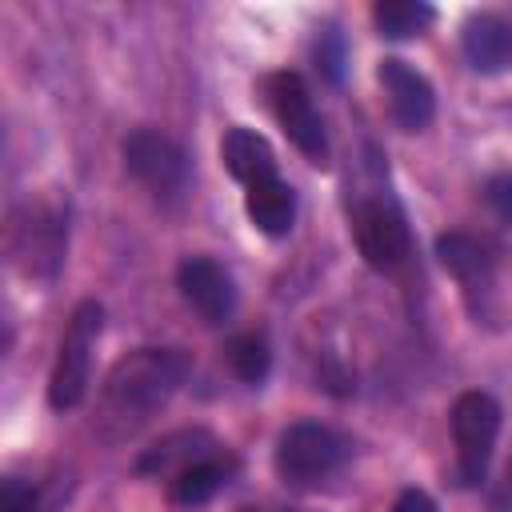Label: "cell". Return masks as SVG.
I'll return each mask as SVG.
<instances>
[{"instance_id": "1", "label": "cell", "mask_w": 512, "mask_h": 512, "mask_svg": "<svg viewBox=\"0 0 512 512\" xmlns=\"http://www.w3.org/2000/svg\"><path fill=\"white\" fill-rule=\"evenodd\" d=\"M188 372L192 360L184 348H136L120 356L100 388V412H96L100 432L108 440L132 436L180 392Z\"/></svg>"}, {"instance_id": "2", "label": "cell", "mask_w": 512, "mask_h": 512, "mask_svg": "<svg viewBox=\"0 0 512 512\" xmlns=\"http://www.w3.org/2000/svg\"><path fill=\"white\" fill-rule=\"evenodd\" d=\"M352 236H356V248L364 256V264L376 268V272H396L412 252L404 208L380 184L364 188L352 200Z\"/></svg>"}, {"instance_id": "3", "label": "cell", "mask_w": 512, "mask_h": 512, "mask_svg": "<svg viewBox=\"0 0 512 512\" xmlns=\"http://www.w3.org/2000/svg\"><path fill=\"white\" fill-rule=\"evenodd\" d=\"M104 328V308L96 300H80L64 324V336L56 344V360H52V376H48V404L56 412L76 408L88 392V376H92V348L100 340Z\"/></svg>"}, {"instance_id": "4", "label": "cell", "mask_w": 512, "mask_h": 512, "mask_svg": "<svg viewBox=\"0 0 512 512\" xmlns=\"http://www.w3.org/2000/svg\"><path fill=\"white\" fill-rule=\"evenodd\" d=\"M124 164L160 204L172 208V204L184 200V192H188V156L160 128H136L124 140Z\"/></svg>"}, {"instance_id": "5", "label": "cell", "mask_w": 512, "mask_h": 512, "mask_svg": "<svg viewBox=\"0 0 512 512\" xmlns=\"http://www.w3.org/2000/svg\"><path fill=\"white\" fill-rule=\"evenodd\" d=\"M452 436H456L460 480L472 484V488L484 484L488 464H492V448H496V436H500V404L480 388L460 392L456 404H452Z\"/></svg>"}, {"instance_id": "6", "label": "cell", "mask_w": 512, "mask_h": 512, "mask_svg": "<svg viewBox=\"0 0 512 512\" xmlns=\"http://www.w3.org/2000/svg\"><path fill=\"white\" fill-rule=\"evenodd\" d=\"M264 96H268V108H272L276 124L288 132V140L312 164H324L328 160V132H324V120L312 104V92H308L304 76L300 72H272L264 80Z\"/></svg>"}, {"instance_id": "7", "label": "cell", "mask_w": 512, "mask_h": 512, "mask_svg": "<svg viewBox=\"0 0 512 512\" xmlns=\"http://www.w3.org/2000/svg\"><path fill=\"white\" fill-rule=\"evenodd\" d=\"M344 452H348V444L332 428L300 420V424H288L276 440V472L284 484L304 488V484H316L328 472H336Z\"/></svg>"}, {"instance_id": "8", "label": "cell", "mask_w": 512, "mask_h": 512, "mask_svg": "<svg viewBox=\"0 0 512 512\" xmlns=\"http://www.w3.org/2000/svg\"><path fill=\"white\" fill-rule=\"evenodd\" d=\"M68 248V216L60 208H28L24 220L12 224V260L24 276L52 280Z\"/></svg>"}, {"instance_id": "9", "label": "cell", "mask_w": 512, "mask_h": 512, "mask_svg": "<svg viewBox=\"0 0 512 512\" xmlns=\"http://www.w3.org/2000/svg\"><path fill=\"white\" fill-rule=\"evenodd\" d=\"M176 284L184 304L204 320V324H224L236 312V284L224 264L212 256H184L176 268Z\"/></svg>"}, {"instance_id": "10", "label": "cell", "mask_w": 512, "mask_h": 512, "mask_svg": "<svg viewBox=\"0 0 512 512\" xmlns=\"http://www.w3.org/2000/svg\"><path fill=\"white\" fill-rule=\"evenodd\" d=\"M376 76H380V88H384V96H388L392 120H396L404 132H420V128L432 124V116H436V92H432V84H428L408 60L388 56V60H380Z\"/></svg>"}, {"instance_id": "11", "label": "cell", "mask_w": 512, "mask_h": 512, "mask_svg": "<svg viewBox=\"0 0 512 512\" xmlns=\"http://www.w3.org/2000/svg\"><path fill=\"white\" fill-rule=\"evenodd\" d=\"M436 256L460 280L472 312L480 316V296L492 292V256L484 252V244L476 236H468V232H444L436 240Z\"/></svg>"}, {"instance_id": "12", "label": "cell", "mask_w": 512, "mask_h": 512, "mask_svg": "<svg viewBox=\"0 0 512 512\" xmlns=\"http://www.w3.org/2000/svg\"><path fill=\"white\" fill-rule=\"evenodd\" d=\"M212 452H220V440L212 436V432H204V428H180V432H172V436H164V440H156L140 460H136V472H144V476H180L188 464H196V460H204V456H212Z\"/></svg>"}, {"instance_id": "13", "label": "cell", "mask_w": 512, "mask_h": 512, "mask_svg": "<svg viewBox=\"0 0 512 512\" xmlns=\"http://www.w3.org/2000/svg\"><path fill=\"white\" fill-rule=\"evenodd\" d=\"M464 56L476 72H500L512 64V24L496 12H476L464 20Z\"/></svg>"}, {"instance_id": "14", "label": "cell", "mask_w": 512, "mask_h": 512, "mask_svg": "<svg viewBox=\"0 0 512 512\" xmlns=\"http://www.w3.org/2000/svg\"><path fill=\"white\" fill-rule=\"evenodd\" d=\"M220 160L240 184H264L276 180V152L272 144L252 128H228L220 140Z\"/></svg>"}, {"instance_id": "15", "label": "cell", "mask_w": 512, "mask_h": 512, "mask_svg": "<svg viewBox=\"0 0 512 512\" xmlns=\"http://www.w3.org/2000/svg\"><path fill=\"white\" fill-rule=\"evenodd\" d=\"M236 476V460L228 452H212L196 464H188L180 476L168 480V500L180 504V508H196V504H208L228 480Z\"/></svg>"}, {"instance_id": "16", "label": "cell", "mask_w": 512, "mask_h": 512, "mask_svg": "<svg viewBox=\"0 0 512 512\" xmlns=\"http://www.w3.org/2000/svg\"><path fill=\"white\" fill-rule=\"evenodd\" d=\"M244 212L264 236H288L296 220V192L276 176L264 184H252L244 192Z\"/></svg>"}, {"instance_id": "17", "label": "cell", "mask_w": 512, "mask_h": 512, "mask_svg": "<svg viewBox=\"0 0 512 512\" xmlns=\"http://www.w3.org/2000/svg\"><path fill=\"white\" fill-rule=\"evenodd\" d=\"M436 20V8L424 4V0H380L372 8V24L380 28V36L388 40H408V36H420L428 32Z\"/></svg>"}, {"instance_id": "18", "label": "cell", "mask_w": 512, "mask_h": 512, "mask_svg": "<svg viewBox=\"0 0 512 512\" xmlns=\"http://www.w3.org/2000/svg\"><path fill=\"white\" fill-rule=\"evenodd\" d=\"M224 360H228L232 376L244 380V384H260V380L268 376V368H272V352H268V340H264L260 332H240V336H232V340L224 344Z\"/></svg>"}, {"instance_id": "19", "label": "cell", "mask_w": 512, "mask_h": 512, "mask_svg": "<svg viewBox=\"0 0 512 512\" xmlns=\"http://www.w3.org/2000/svg\"><path fill=\"white\" fill-rule=\"evenodd\" d=\"M484 200H488V208H492L504 224H512V172H496V176L484 184Z\"/></svg>"}, {"instance_id": "20", "label": "cell", "mask_w": 512, "mask_h": 512, "mask_svg": "<svg viewBox=\"0 0 512 512\" xmlns=\"http://www.w3.org/2000/svg\"><path fill=\"white\" fill-rule=\"evenodd\" d=\"M0 512H36V492L24 480L8 476L0 488Z\"/></svg>"}, {"instance_id": "21", "label": "cell", "mask_w": 512, "mask_h": 512, "mask_svg": "<svg viewBox=\"0 0 512 512\" xmlns=\"http://www.w3.org/2000/svg\"><path fill=\"white\" fill-rule=\"evenodd\" d=\"M392 512H436V504H432L428 492H420V488H404V492L396 496Z\"/></svg>"}, {"instance_id": "22", "label": "cell", "mask_w": 512, "mask_h": 512, "mask_svg": "<svg viewBox=\"0 0 512 512\" xmlns=\"http://www.w3.org/2000/svg\"><path fill=\"white\" fill-rule=\"evenodd\" d=\"M240 512H260V508H240Z\"/></svg>"}]
</instances>
